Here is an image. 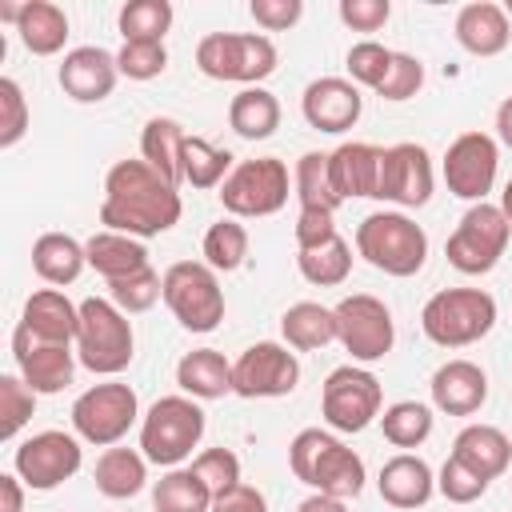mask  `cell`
<instances>
[{
	"label": "cell",
	"instance_id": "d590c367",
	"mask_svg": "<svg viewBox=\"0 0 512 512\" xmlns=\"http://www.w3.org/2000/svg\"><path fill=\"white\" fill-rule=\"evenodd\" d=\"M212 492L192 468H172L168 476L156 480L152 488V508L156 512H212Z\"/></svg>",
	"mask_w": 512,
	"mask_h": 512
},
{
	"label": "cell",
	"instance_id": "4fadbf2b",
	"mask_svg": "<svg viewBox=\"0 0 512 512\" xmlns=\"http://www.w3.org/2000/svg\"><path fill=\"white\" fill-rule=\"evenodd\" d=\"M332 312H336V340L344 344V352H352V360L372 364L392 352L396 324H392V312L384 300H376L368 292H352Z\"/></svg>",
	"mask_w": 512,
	"mask_h": 512
},
{
	"label": "cell",
	"instance_id": "8fae6325",
	"mask_svg": "<svg viewBox=\"0 0 512 512\" xmlns=\"http://www.w3.org/2000/svg\"><path fill=\"white\" fill-rule=\"evenodd\" d=\"M220 204L232 216H272L288 204V164L280 156L240 160L220 184Z\"/></svg>",
	"mask_w": 512,
	"mask_h": 512
},
{
	"label": "cell",
	"instance_id": "5b68a950",
	"mask_svg": "<svg viewBox=\"0 0 512 512\" xmlns=\"http://www.w3.org/2000/svg\"><path fill=\"white\" fill-rule=\"evenodd\" d=\"M132 324L128 316L104 300V296H88L80 300V332H76V356L88 372L96 376H116L132 364Z\"/></svg>",
	"mask_w": 512,
	"mask_h": 512
},
{
	"label": "cell",
	"instance_id": "ab89813d",
	"mask_svg": "<svg viewBox=\"0 0 512 512\" xmlns=\"http://www.w3.org/2000/svg\"><path fill=\"white\" fill-rule=\"evenodd\" d=\"M248 256V232L244 224H236L232 216L228 220H216L208 232H204V264L216 268V272H236Z\"/></svg>",
	"mask_w": 512,
	"mask_h": 512
},
{
	"label": "cell",
	"instance_id": "30bf717a",
	"mask_svg": "<svg viewBox=\"0 0 512 512\" xmlns=\"http://www.w3.org/2000/svg\"><path fill=\"white\" fill-rule=\"evenodd\" d=\"M136 420H140V400L120 380L92 384L72 404V428H76V436L88 440V444H96V448H112L116 440H124Z\"/></svg>",
	"mask_w": 512,
	"mask_h": 512
},
{
	"label": "cell",
	"instance_id": "9a60e30c",
	"mask_svg": "<svg viewBox=\"0 0 512 512\" xmlns=\"http://www.w3.org/2000/svg\"><path fill=\"white\" fill-rule=\"evenodd\" d=\"M12 464H16V476H20L28 488L52 492V488H60L64 480H72V476L80 472L84 448H80V440H76L72 432L44 428V432L28 436V440L16 448Z\"/></svg>",
	"mask_w": 512,
	"mask_h": 512
},
{
	"label": "cell",
	"instance_id": "680465c9",
	"mask_svg": "<svg viewBox=\"0 0 512 512\" xmlns=\"http://www.w3.org/2000/svg\"><path fill=\"white\" fill-rule=\"evenodd\" d=\"M500 208H504V216L512 220V180L504 184V192H500Z\"/></svg>",
	"mask_w": 512,
	"mask_h": 512
},
{
	"label": "cell",
	"instance_id": "7402d4cb",
	"mask_svg": "<svg viewBox=\"0 0 512 512\" xmlns=\"http://www.w3.org/2000/svg\"><path fill=\"white\" fill-rule=\"evenodd\" d=\"M456 40L472 56H500L512 40V24H508L504 4H492V0L464 4L456 12Z\"/></svg>",
	"mask_w": 512,
	"mask_h": 512
},
{
	"label": "cell",
	"instance_id": "681fc988",
	"mask_svg": "<svg viewBox=\"0 0 512 512\" xmlns=\"http://www.w3.org/2000/svg\"><path fill=\"white\" fill-rule=\"evenodd\" d=\"M420 84H424V64L416 56H408V52H396L388 76L376 88V96H384V100H408V96L420 92Z\"/></svg>",
	"mask_w": 512,
	"mask_h": 512
},
{
	"label": "cell",
	"instance_id": "7c38bea8",
	"mask_svg": "<svg viewBox=\"0 0 512 512\" xmlns=\"http://www.w3.org/2000/svg\"><path fill=\"white\" fill-rule=\"evenodd\" d=\"M380 404H384L380 380L356 364L332 368L324 388H320V416L336 432H364L380 416Z\"/></svg>",
	"mask_w": 512,
	"mask_h": 512
},
{
	"label": "cell",
	"instance_id": "f5cc1de1",
	"mask_svg": "<svg viewBox=\"0 0 512 512\" xmlns=\"http://www.w3.org/2000/svg\"><path fill=\"white\" fill-rule=\"evenodd\" d=\"M336 224H332V212H312V208H300L296 216V252L304 248H320L328 240H336Z\"/></svg>",
	"mask_w": 512,
	"mask_h": 512
},
{
	"label": "cell",
	"instance_id": "ffe728a7",
	"mask_svg": "<svg viewBox=\"0 0 512 512\" xmlns=\"http://www.w3.org/2000/svg\"><path fill=\"white\" fill-rule=\"evenodd\" d=\"M360 108H364V96L344 76H320L300 96V112L316 132H348L360 120Z\"/></svg>",
	"mask_w": 512,
	"mask_h": 512
},
{
	"label": "cell",
	"instance_id": "b9f144b4",
	"mask_svg": "<svg viewBox=\"0 0 512 512\" xmlns=\"http://www.w3.org/2000/svg\"><path fill=\"white\" fill-rule=\"evenodd\" d=\"M160 296H164V276H156L152 264H148L144 272H136V276H124V280H112V284H108V300H112L124 316L148 312Z\"/></svg>",
	"mask_w": 512,
	"mask_h": 512
},
{
	"label": "cell",
	"instance_id": "e0dca14e",
	"mask_svg": "<svg viewBox=\"0 0 512 512\" xmlns=\"http://www.w3.org/2000/svg\"><path fill=\"white\" fill-rule=\"evenodd\" d=\"M432 196V160L424 144L400 140L392 148H384L380 156V184H376V200L400 204V208H420Z\"/></svg>",
	"mask_w": 512,
	"mask_h": 512
},
{
	"label": "cell",
	"instance_id": "7dc6e473",
	"mask_svg": "<svg viewBox=\"0 0 512 512\" xmlns=\"http://www.w3.org/2000/svg\"><path fill=\"white\" fill-rule=\"evenodd\" d=\"M192 472L208 484L212 496H220V492H228V488L240 484V456L232 448H204L192 460Z\"/></svg>",
	"mask_w": 512,
	"mask_h": 512
},
{
	"label": "cell",
	"instance_id": "7bdbcfd3",
	"mask_svg": "<svg viewBox=\"0 0 512 512\" xmlns=\"http://www.w3.org/2000/svg\"><path fill=\"white\" fill-rule=\"evenodd\" d=\"M120 76L128 80H156L168 68V48L164 40H124V48L116 52Z\"/></svg>",
	"mask_w": 512,
	"mask_h": 512
},
{
	"label": "cell",
	"instance_id": "d4e9b609",
	"mask_svg": "<svg viewBox=\"0 0 512 512\" xmlns=\"http://www.w3.org/2000/svg\"><path fill=\"white\" fill-rule=\"evenodd\" d=\"M376 488H380V500L392 504V508H420V504L432 500L436 476H432V468H428L420 456L400 452V456L384 460Z\"/></svg>",
	"mask_w": 512,
	"mask_h": 512
},
{
	"label": "cell",
	"instance_id": "bcb514c9",
	"mask_svg": "<svg viewBox=\"0 0 512 512\" xmlns=\"http://www.w3.org/2000/svg\"><path fill=\"white\" fill-rule=\"evenodd\" d=\"M392 48H384V44H376V40H360V44H352L348 48V76H352V84H364V88H380V80L388 76V68H392Z\"/></svg>",
	"mask_w": 512,
	"mask_h": 512
},
{
	"label": "cell",
	"instance_id": "836d02e7",
	"mask_svg": "<svg viewBox=\"0 0 512 512\" xmlns=\"http://www.w3.org/2000/svg\"><path fill=\"white\" fill-rule=\"evenodd\" d=\"M96 488L108 496V500H128L144 488L148 480V460L144 452L136 448H104V456L96 460V472H92Z\"/></svg>",
	"mask_w": 512,
	"mask_h": 512
},
{
	"label": "cell",
	"instance_id": "f35d334b",
	"mask_svg": "<svg viewBox=\"0 0 512 512\" xmlns=\"http://www.w3.org/2000/svg\"><path fill=\"white\" fill-rule=\"evenodd\" d=\"M232 168H236L232 152L208 144L204 136H188V144H184V184H192V188H220Z\"/></svg>",
	"mask_w": 512,
	"mask_h": 512
},
{
	"label": "cell",
	"instance_id": "ac0fdd59",
	"mask_svg": "<svg viewBox=\"0 0 512 512\" xmlns=\"http://www.w3.org/2000/svg\"><path fill=\"white\" fill-rule=\"evenodd\" d=\"M12 356H16V368H20L24 384L36 396H52V392H64L72 384L76 360H72V348L68 344L40 340V336H32L28 328L16 324V332H12Z\"/></svg>",
	"mask_w": 512,
	"mask_h": 512
},
{
	"label": "cell",
	"instance_id": "e575fe53",
	"mask_svg": "<svg viewBox=\"0 0 512 512\" xmlns=\"http://www.w3.org/2000/svg\"><path fill=\"white\" fill-rule=\"evenodd\" d=\"M292 188H296V200L300 208H312V212H336L344 200L332 184V168H328V152H304L296 160V172H292Z\"/></svg>",
	"mask_w": 512,
	"mask_h": 512
},
{
	"label": "cell",
	"instance_id": "d6a6232c",
	"mask_svg": "<svg viewBox=\"0 0 512 512\" xmlns=\"http://www.w3.org/2000/svg\"><path fill=\"white\" fill-rule=\"evenodd\" d=\"M280 332L288 340V348L296 352H316L324 344L336 340V312L316 304V300H300L280 316Z\"/></svg>",
	"mask_w": 512,
	"mask_h": 512
},
{
	"label": "cell",
	"instance_id": "83f0119b",
	"mask_svg": "<svg viewBox=\"0 0 512 512\" xmlns=\"http://www.w3.org/2000/svg\"><path fill=\"white\" fill-rule=\"evenodd\" d=\"M176 384L192 400H220L224 392H232V364L216 348H192L176 364Z\"/></svg>",
	"mask_w": 512,
	"mask_h": 512
},
{
	"label": "cell",
	"instance_id": "4316f807",
	"mask_svg": "<svg viewBox=\"0 0 512 512\" xmlns=\"http://www.w3.org/2000/svg\"><path fill=\"white\" fill-rule=\"evenodd\" d=\"M184 144L188 132L172 116H152L140 132V160H148L168 184H184Z\"/></svg>",
	"mask_w": 512,
	"mask_h": 512
},
{
	"label": "cell",
	"instance_id": "ee69618b",
	"mask_svg": "<svg viewBox=\"0 0 512 512\" xmlns=\"http://www.w3.org/2000/svg\"><path fill=\"white\" fill-rule=\"evenodd\" d=\"M36 408V392L24 384V376H0V436L12 440Z\"/></svg>",
	"mask_w": 512,
	"mask_h": 512
},
{
	"label": "cell",
	"instance_id": "f907efd6",
	"mask_svg": "<svg viewBox=\"0 0 512 512\" xmlns=\"http://www.w3.org/2000/svg\"><path fill=\"white\" fill-rule=\"evenodd\" d=\"M388 16H392L388 0H340V20L352 32H376L388 24Z\"/></svg>",
	"mask_w": 512,
	"mask_h": 512
},
{
	"label": "cell",
	"instance_id": "db71d44e",
	"mask_svg": "<svg viewBox=\"0 0 512 512\" xmlns=\"http://www.w3.org/2000/svg\"><path fill=\"white\" fill-rule=\"evenodd\" d=\"M212 512H268V500H264L260 488H252V484L240 480L236 488H228V492H220L212 500Z\"/></svg>",
	"mask_w": 512,
	"mask_h": 512
},
{
	"label": "cell",
	"instance_id": "603a6c76",
	"mask_svg": "<svg viewBox=\"0 0 512 512\" xmlns=\"http://www.w3.org/2000/svg\"><path fill=\"white\" fill-rule=\"evenodd\" d=\"M380 156H384V148H376L368 140H348L336 152H328V168H332V184H336L340 200H352V196H372L376 200Z\"/></svg>",
	"mask_w": 512,
	"mask_h": 512
},
{
	"label": "cell",
	"instance_id": "8992f818",
	"mask_svg": "<svg viewBox=\"0 0 512 512\" xmlns=\"http://www.w3.org/2000/svg\"><path fill=\"white\" fill-rule=\"evenodd\" d=\"M204 408L192 396H160L140 420V452L148 464L176 468L204 436Z\"/></svg>",
	"mask_w": 512,
	"mask_h": 512
},
{
	"label": "cell",
	"instance_id": "5bb4252c",
	"mask_svg": "<svg viewBox=\"0 0 512 512\" xmlns=\"http://www.w3.org/2000/svg\"><path fill=\"white\" fill-rule=\"evenodd\" d=\"M300 384V360L296 352H288V344L276 340H260L252 348H244L232 364V392L244 400H272V396H288Z\"/></svg>",
	"mask_w": 512,
	"mask_h": 512
},
{
	"label": "cell",
	"instance_id": "9f6ffc18",
	"mask_svg": "<svg viewBox=\"0 0 512 512\" xmlns=\"http://www.w3.org/2000/svg\"><path fill=\"white\" fill-rule=\"evenodd\" d=\"M296 512H348L340 496H324V492H312L308 500H300Z\"/></svg>",
	"mask_w": 512,
	"mask_h": 512
},
{
	"label": "cell",
	"instance_id": "7a4b0ae2",
	"mask_svg": "<svg viewBox=\"0 0 512 512\" xmlns=\"http://www.w3.org/2000/svg\"><path fill=\"white\" fill-rule=\"evenodd\" d=\"M288 468L300 484L324 496L352 500L364 492V460L324 428H300L288 444Z\"/></svg>",
	"mask_w": 512,
	"mask_h": 512
},
{
	"label": "cell",
	"instance_id": "4dcf8cb0",
	"mask_svg": "<svg viewBox=\"0 0 512 512\" xmlns=\"http://www.w3.org/2000/svg\"><path fill=\"white\" fill-rule=\"evenodd\" d=\"M88 264V252L68 232H44L32 244V268L44 284H72Z\"/></svg>",
	"mask_w": 512,
	"mask_h": 512
},
{
	"label": "cell",
	"instance_id": "8d00e7d4",
	"mask_svg": "<svg viewBox=\"0 0 512 512\" xmlns=\"http://www.w3.org/2000/svg\"><path fill=\"white\" fill-rule=\"evenodd\" d=\"M296 268H300V276L308 280V284H316V288H336V284H344L348 280V272H352V248H348V240H328V244H320V248H304V252H296Z\"/></svg>",
	"mask_w": 512,
	"mask_h": 512
},
{
	"label": "cell",
	"instance_id": "484cf974",
	"mask_svg": "<svg viewBox=\"0 0 512 512\" xmlns=\"http://www.w3.org/2000/svg\"><path fill=\"white\" fill-rule=\"evenodd\" d=\"M452 456L464 460L472 472H480L484 480H496L508 472L512 464V440L496 428V424H468L456 432L452 440Z\"/></svg>",
	"mask_w": 512,
	"mask_h": 512
},
{
	"label": "cell",
	"instance_id": "277c9868",
	"mask_svg": "<svg viewBox=\"0 0 512 512\" xmlns=\"http://www.w3.org/2000/svg\"><path fill=\"white\" fill-rule=\"evenodd\" d=\"M496 300L484 288H440L420 308V328L440 348H464L492 332Z\"/></svg>",
	"mask_w": 512,
	"mask_h": 512
},
{
	"label": "cell",
	"instance_id": "1f68e13d",
	"mask_svg": "<svg viewBox=\"0 0 512 512\" xmlns=\"http://www.w3.org/2000/svg\"><path fill=\"white\" fill-rule=\"evenodd\" d=\"M228 124L244 140H268L280 128V100L268 88H240L228 104Z\"/></svg>",
	"mask_w": 512,
	"mask_h": 512
},
{
	"label": "cell",
	"instance_id": "cb8c5ba5",
	"mask_svg": "<svg viewBox=\"0 0 512 512\" xmlns=\"http://www.w3.org/2000/svg\"><path fill=\"white\" fill-rule=\"evenodd\" d=\"M20 328H28L32 336L52 340V344H72L80 332V304H72L60 288H40L24 300Z\"/></svg>",
	"mask_w": 512,
	"mask_h": 512
},
{
	"label": "cell",
	"instance_id": "ba28073f",
	"mask_svg": "<svg viewBox=\"0 0 512 512\" xmlns=\"http://www.w3.org/2000/svg\"><path fill=\"white\" fill-rule=\"evenodd\" d=\"M508 236H512V220L504 216L500 204H488L484 200V204H472L460 216L456 232L444 244V256H448V264L456 272L484 276V272H492L500 264V256L508 248Z\"/></svg>",
	"mask_w": 512,
	"mask_h": 512
},
{
	"label": "cell",
	"instance_id": "9c48e42d",
	"mask_svg": "<svg viewBox=\"0 0 512 512\" xmlns=\"http://www.w3.org/2000/svg\"><path fill=\"white\" fill-rule=\"evenodd\" d=\"M164 304L188 332H212L224 320V288L204 260H176L164 272Z\"/></svg>",
	"mask_w": 512,
	"mask_h": 512
},
{
	"label": "cell",
	"instance_id": "f6af8a7d",
	"mask_svg": "<svg viewBox=\"0 0 512 512\" xmlns=\"http://www.w3.org/2000/svg\"><path fill=\"white\" fill-rule=\"evenodd\" d=\"M488 484L492 480H484L480 472H472L464 460H456L452 452H448V460H444V468H440V476H436V492L448 500V504H472V500H480L484 492H488Z\"/></svg>",
	"mask_w": 512,
	"mask_h": 512
},
{
	"label": "cell",
	"instance_id": "44dd1931",
	"mask_svg": "<svg viewBox=\"0 0 512 512\" xmlns=\"http://www.w3.org/2000/svg\"><path fill=\"white\" fill-rule=\"evenodd\" d=\"M432 404L448 416H472L488 400V376L472 360H448L432 372Z\"/></svg>",
	"mask_w": 512,
	"mask_h": 512
},
{
	"label": "cell",
	"instance_id": "11a10c76",
	"mask_svg": "<svg viewBox=\"0 0 512 512\" xmlns=\"http://www.w3.org/2000/svg\"><path fill=\"white\" fill-rule=\"evenodd\" d=\"M24 480L16 472H4L0 476V512H24Z\"/></svg>",
	"mask_w": 512,
	"mask_h": 512
},
{
	"label": "cell",
	"instance_id": "f1b7e54d",
	"mask_svg": "<svg viewBox=\"0 0 512 512\" xmlns=\"http://www.w3.org/2000/svg\"><path fill=\"white\" fill-rule=\"evenodd\" d=\"M88 264L112 284V280H124V276H136L148 268V248L136 240V236H124V232H96L88 244Z\"/></svg>",
	"mask_w": 512,
	"mask_h": 512
},
{
	"label": "cell",
	"instance_id": "f546056e",
	"mask_svg": "<svg viewBox=\"0 0 512 512\" xmlns=\"http://www.w3.org/2000/svg\"><path fill=\"white\" fill-rule=\"evenodd\" d=\"M16 32L32 56H56L68 40V16L52 0H28V4H20Z\"/></svg>",
	"mask_w": 512,
	"mask_h": 512
},
{
	"label": "cell",
	"instance_id": "816d5d0a",
	"mask_svg": "<svg viewBox=\"0 0 512 512\" xmlns=\"http://www.w3.org/2000/svg\"><path fill=\"white\" fill-rule=\"evenodd\" d=\"M248 12H252V20H256L260 28L284 32V28H292V24L304 16V4H300V0H252Z\"/></svg>",
	"mask_w": 512,
	"mask_h": 512
},
{
	"label": "cell",
	"instance_id": "d6986e66",
	"mask_svg": "<svg viewBox=\"0 0 512 512\" xmlns=\"http://www.w3.org/2000/svg\"><path fill=\"white\" fill-rule=\"evenodd\" d=\"M116 76H120V64L108 48H96V44H84V48H72L56 72L64 96H72L76 104H100L112 96L116 88Z\"/></svg>",
	"mask_w": 512,
	"mask_h": 512
},
{
	"label": "cell",
	"instance_id": "6f0895ef",
	"mask_svg": "<svg viewBox=\"0 0 512 512\" xmlns=\"http://www.w3.org/2000/svg\"><path fill=\"white\" fill-rule=\"evenodd\" d=\"M496 136L504 148H512V96H504L496 108Z\"/></svg>",
	"mask_w": 512,
	"mask_h": 512
},
{
	"label": "cell",
	"instance_id": "74e56055",
	"mask_svg": "<svg viewBox=\"0 0 512 512\" xmlns=\"http://www.w3.org/2000/svg\"><path fill=\"white\" fill-rule=\"evenodd\" d=\"M380 428H384V440L388 444H396V448H420L432 436V408L420 404V400H396V404L384 408Z\"/></svg>",
	"mask_w": 512,
	"mask_h": 512
},
{
	"label": "cell",
	"instance_id": "91938a15",
	"mask_svg": "<svg viewBox=\"0 0 512 512\" xmlns=\"http://www.w3.org/2000/svg\"><path fill=\"white\" fill-rule=\"evenodd\" d=\"M504 12H508V16H512V0H508V4H504Z\"/></svg>",
	"mask_w": 512,
	"mask_h": 512
},
{
	"label": "cell",
	"instance_id": "52a82bcc",
	"mask_svg": "<svg viewBox=\"0 0 512 512\" xmlns=\"http://www.w3.org/2000/svg\"><path fill=\"white\" fill-rule=\"evenodd\" d=\"M196 68L208 80H236L256 88L276 72V44L260 32H208L196 44Z\"/></svg>",
	"mask_w": 512,
	"mask_h": 512
},
{
	"label": "cell",
	"instance_id": "60d3db41",
	"mask_svg": "<svg viewBox=\"0 0 512 512\" xmlns=\"http://www.w3.org/2000/svg\"><path fill=\"white\" fill-rule=\"evenodd\" d=\"M172 28V4L168 0H128L120 8V36L124 40H164Z\"/></svg>",
	"mask_w": 512,
	"mask_h": 512
},
{
	"label": "cell",
	"instance_id": "6da1fadb",
	"mask_svg": "<svg viewBox=\"0 0 512 512\" xmlns=\"http://www.w3.org/2000/svg\"><path fill=\"white\" fill-rule=\"evenodd\" d=\"M184 204L176 184H168L148 160H116L104 176L100 224L124 236H160L180 220Z\"/></svg>",
	"mask_w": 512,
	"mask_h": 512
},
{
	"label": "cell",
	"instance_id": "c3c4849f",
	"mask_svg": "<svg viewBox=\"0 0 512 512\" xmlns=\"http://www.w3.org/2000/svg\"><path fill=\"white\" fill-rule=\"evenodd\" d=\"M28 132V100L20 92V84L12 76L0 80V148L20 144V136Z\"/></svg>",
	"mask_w": 512,
	"mask_h": 512
},
{
	"label": "cell",
	"instance_id": "3957f363",
	"mask_svg": "<svg viewBox=\"0 0 512 512\" xmlns=\"http://www.w3.org/2000/svg\"><path fill=\"white\" fill-rule=\"evenodd\" d=\"M356 252L384 276H416L428 260V232L404 212H372L356 228Z\"/></svg>",
	"mask_w": 512,
	"mask_h": 512
},
{
	"label": "cell",
	"instance_id": "2e32d148",
	"mask_svg": "<svg viewBox=\"0 0 512 512\" xmlns=\"http://www.w3.org/2000/svg\"><path fill=\"white\" fill-rule=\"evenodd\" d=\"M500 168V148L488 132H460L444 152V184L452 196L484 204Z\"/></svg>",
	"mask_w": 512,
	"mask_h": 512
}]
</instances>
